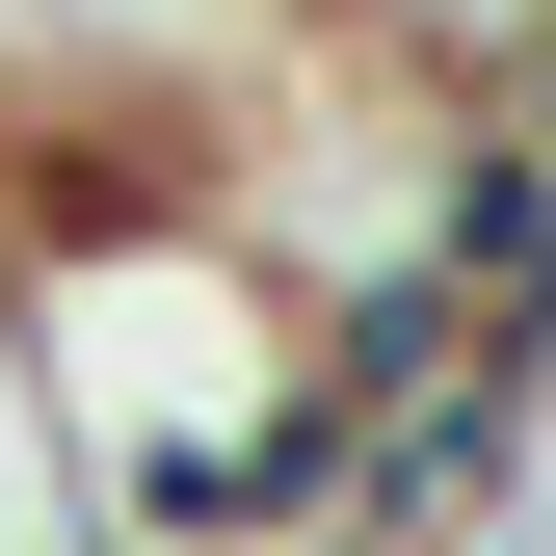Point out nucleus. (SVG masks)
I'll list each match as a JSON object with an SVG mask.
<instances>
[{
  "label": "nucleus",
  "mask_w": 556,
  "mask_h": 556,
  "mask_svg": "<svg viewBox=\"0 0 556 556\" xmlns=\"http://www.w3.org/2000/svg\"><path fill=\"white\" fill-rule=\"evenodd\" d=\"M0 556H106V504H80V425H53V371H27V318H0Z\"/></svg>",
  "instance_id": "obj_1"
},
{
  "label": "nucleus",
  "mask_w": 556,
  "mask_h": 556,
  "mask_svg": "<svg viewBox=\"0 0 556 556\" xmlns=\"http://www.w3.org/2000/svg\"><path fill=\"white\" fill-rule=\"evenodd\" d=\"M477 556H556V530H477Z\"/></svg>",
  "instance_id": "obj_2"
}]
</instances>
